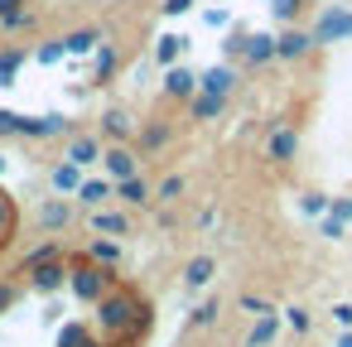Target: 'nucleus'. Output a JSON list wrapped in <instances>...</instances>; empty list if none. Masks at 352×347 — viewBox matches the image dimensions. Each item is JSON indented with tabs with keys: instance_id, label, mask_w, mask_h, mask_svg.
Listing matches in <instances>:
<instances>
[{
	"instance_id": "28",
	"label": "nucleus",
	"mask_w": 352,
	"mask_h": 347,
	"mask_svg": "<svg viewBox=\"0 0 352 347\" xmlns=\"http://www.w3.org/2000/svg\"><path fill=\"white\" fill-rule=\"evenodd\" d=\"M333 318H338V328H352V304H338Z\"/></svg>"
},
{
	"instance_id": "18",
	"label": "nucleus",
	"mask_w": 352,
	"mask_h": 347,
	"mask_svg": "<svg viewBox=\"0 0 352 347\" xmlns=\"http://www.w3.org/2000/svg\"><path fill=\"white\" fill-rule=\"evenodd\" d=\"M169 92H174V97H188V92H193V78H188V73H169Z\"/></svg>"
},
{
	"instance_id": "3",
	"label": "nucleus",
	"mask_w": 352,
	"mask_h": 347,
	"mask_svg": "<svg viewBox=\"0 0 352 347\" xmlns=\"http://www.w3.org/2000/svg\"><path fill=\"white\" fill-rule=\"evenodd\" d=\"M63 284H68V265L49 260V265L34 270V289H39V294H54V289H63Z\"/></svg>"
},
{
	"instance_id": "2",
	"label": "nucleus",
	"mask_w": 352,
	"mask_h": 347,
	"mask_svg": "<svg viewBox=\"0 0 352 347\" xmlns=\"http://www.w3.org/2000/svg\"><path fill=\"white\" fill-rule=\"evenodd\" d=\"M68 284H73L78 299L97 304V299L111 289V270H107V265H78V270H68Z\"/></svg>"
},
{
	"instance_id": "33",
	"label": "nucleus",
	"mask_w": 352,
	"mask_h": 347,
	"mask_svg": "<svg viewBox=\"0 0 352 347\" xmlns=\"http://www.w3.org/2000/svg\"><path fill=\"white\" fill-rule=\"evenodd\" d=\"M15 5H20V0H0V15L10 20V15H15Z\"/></svg>"
},
{
	"instance_id": "27",
	"label": "nucleus",
	"mask_w": 352,
	"mask_h": 347,
	"mask_svg": "<svg viewBox=\"0 0 352 347\" xmlns=\"http://www.w3.org/2000/svg\"><path fill=\"white\" fill-rule=\"evenodd\" d=\"M184 193V179H164V188H160V198H179Z\"/></svg>"
},
{
	"instance_id": "30",
	"label": "nucleus",
	"mask_w": 352,
	"mask_h": 347,
	"mask_svg": "<svg viewBox=\"0 0 352 347\" xmlns=\"http://www.w3.org/2000/svg\"><path fill=\"white\" fill-rule=\"evenodd\" d=\"M15 304V284H0V309H10Z\"/></svg>"
},
{
	"instance_id": "13",
	"label": "nucleus",
	"mask_w": 352,
	"mask_h": 347,
	"mask_svg": "<svg viewBox=\"0 0 352 347\" xmlns=\"http://www.w3.org/2000/svg\"><path fill=\"white\" fill-rule=\"evenodd\" d=\"M318 34H323V39H338V34H352V20H342V15H328Z\"/></svg>"
},
{
	"instance_id": "21",
	"label": "nucleus",
	"mask_w": 352,
	"mask_h": 347,
	"mask_svg": "<svg viewBox=\"0 0 352 347\" xmlns=\"http://www.w3.org/2000/svg\"><path fill=\"white\" fill-rule=\"evenodd\" d=\"M217 318V304H203V309H193V328H208Z\"/></svg>"
},
{
	"instance_id": "36",
	"label": "nucleus",
	"mask_w": 352,
	"mask_h": 347,
	"mask_svg": "<svg viewBox=\"0 0 352 347\" xmlns=\"http://www.w3.org/2000/svg\"><path fill=\"white\" fill-rule=\"evenodd\" d=\"M0 169H6V159H0Z\"/></svg>"
},
{
	"instance_id": "15",
	"label": "nucleus",
	"mask_w": 352,
	"mask_h": 347,
	"mask_svg": "<svg viewBox=\"0 0 352 347\" xmlns=\"http://www.w3.org/2000/svg\"><path fill=\"white\" fill-rule=\"evenodd\" d=\"M68 217H73V212H68V203H49V208H44V227H63Z\"/></svg>"
},
{
	"instance_id": "9",
	"label": "nucleus",
	"mask_w": 352,
	"mask_h": 347,
	"mask_svg": "<svg viewBox=\"0 0 352 347\" xmlns=\"http://www.w3.org/2000/svg\"><path fill=\"white\" fill-rule=\"evenodd\" d=\"M289 155H294V135L289 131H275L270 135V159H289Z\"/></svg>"
},
{
	"instance_id": "14",
	"label": "nucleus",
	"mask_w": 352,
	"mask_h": 347,
	"mask_svg": "<svg viewBox=\"0 0 352 347\" xmlns=\"http://www.w3.org/2000/svg\"><path fill=\"white\" fill-rule=\"evenodd\" d=\"M92 155H97V140H73V150H68V159H73V164H87Z\"/></svg>"
},
{
	"instance_id": "16",
	"label": "nucleus",
	"mask_w": 352,
	"mask_h": 347,
	"mask_svg": "<svg viewBox=\"0 0 352 347\" xmlns=\"http://www.w3.org/2000/svg\"><path fill=\"white\" fill-rule=\"evenodd\" d=\"M116 256H121L116 241H97V246H92V260H97V265H116Z\"/></svg>"
},
{
	"instance_id": "19",
	"label": "nucleus",
	"mask_w": 352,
	"mask_h": 347,
	"mask_svg": "<svg viewBox=\"0 0 352 347\" xmlns=\"http://www.w3.org/2000/svg\"><path fill=\"white\" fill-rule=\"evenodd\" d=\"M304 44H309L304 34H285V39H280V54H304Z\"/></svg>"
},
{
	"instance_id": "32",
	"label": "nucleus",
	"mask_w": 352,
	"mask_h": 347,
	"mask_svg": "<svg viewBox=\"0 0 352 347\" xmlns=\"http://www.w3.org/2000/svg\"><path fill=\"white\" fill-rule=\"evenodd\" d=\"M6 232H10V208L0 203V236H6Z\"/></svg>"
},
{
	"instance_id": "7",
	"label": "nucleus",
	"mask_w": 352,
	"mask_h": 347,
	"mask_svg": "<svg viewBox=\"0 0 352 347\" xmlns=\"http://www.w3.org/2000/svg\"><path fill=\"white\" fill-rule=\"evenodd\" d=\"M92 227H97V232H111V236H126V227H131V222H126L121 212H97V217H92Z\"/></svg>"
},
{
	"instance_id": "1",
	"label": "nucleus",
	"mask_w": 352,
	"mask_h": 347,
	"mask_svg": "<svg viewBox=\"0 0 352 347\" xmlns=\"http://www.w3.org/2000/svg\"><path fill=\"white\" fill-rule=\"evenodd\" d=\"M135 313H140V304L131 299V294H102L97 299V328L102 333H131V323H135Z\"/></svg>"
},
{
	"instance_id": "4",
	"label": "nucleus",
	"mask_w": 352,
	"mask_h": 347,
	"mask_svg": "<svg viewBox=\"0 0 352 347\" xmlns=\"http://www.w3.org/2000/svg\"><path fill=\"white\" fill-rule=\"evenodd\" d=\"M208 280H212V256H193L188 270H184V284H188V289H203Z\"/></svg>"
},
{
	"instance_id": "23",
	"label": "nucleus",
	"mask_w": 352,
	"mask_h": 347,
	"mask_svg": "<svg viewBox=\"0 0 352 347\" xmlns=\"http://www.w3.org/2000/svg\"><path fill=\"white\" fill-rule=\"evenodd\" d=\"M285 318H289V328H299V333H309V313H304V309H285Z\"/></svg>"
},
{
	"instance_id": "22",
	"label": "nucleus",
	"mask_w": 352,
	"mask_h": 347,
	"mask_svg": "<svg viewBox=\"0 0 352 347\" xmlns=\"http://www.w3.org/2000/svg\"><path fill=\"white\" fill-rule=\"evenodd\" d=\"M107 198V183H82V203H102Z\"/></svg>"
},
{
	"instance_id": "29",
	"label": "nucleus",
	"mask_w": 352,
	"mask_h": 347,
	"mask_svg": "<svg viewBox=\"0 0 352 347\" xmlns=\"http://www.w3.org/2000/svg\"><path fill=\"white\" fill-rule=\"evenodd\" d=\"M241 309H246V313H270V309H265L256 294H246V299H241Z\"/></svg>"
},
{
	"instance_id": "20",
	"label": "nucleus",
	"mask_w": 352,
	"mask_h": 347,
	"mask_svg": "<svg viewBox=\"0 0 352 347\" xmlns=\"http://www.w3.org/2000/svg\"><path fill=\"white\" fill-rule=\"evenodd\" d=\"M193 111H198V116H217V111H222V97H198Z\"/></svg>"
},
{
	"instance_id": "34",
	"label": "nucleus",
	"mask_w": 352,
	"mask_h": 347,
	"mask_svg": "<svg viewBox=\"0 0 352 347\" xmlns=\"http://www.w3.org/2000/svg\"><path fill=\"white\" fill-rule=\"evenodd\" d=\"M338 347H352V333H347V337H338Z\"/></svg>"
},
{
	"instance_id": "35",
	"label": "nucleus",
	"mask_w": 352,
	"mask_h": 347,
	"mask_svg": "<svg viewBox=\"0 0 352 347\" xmlns=\"http://www.w3.org/2000/svg\"><path fill=\"white\" fill-rule=\"evenodd\" d=\"M87 347H102V342H87Z\"/></svg>"
},
{
	"instance_id": "10",
	"label": "nucleus",
	"mask_w": 352,
	"mask_h": 347,
	"mask_svg": "<svg viewBox=\"0 0 352 347\" xmlns=\"http://www.w3.org/2000/svg\"><path fill=\"white\" fill-rule=\"evenodd\" d=\"M87 342H92V337H87L82 323H68V328L58 333V347H87Z\"/></svg>"
},
{
	"instance_id": "31",
	"label": "nucleus",
	"mask_w": 352,
	"mask_h": 347,
	"mask_svg": "<svg viewBox=\"0 0 352 347\" xmlns=\"http://www.w3.org/2000/svg\"><path fill=\"white\" fill-rule=\"evenodd\" d=\"M188 5H193V0H169V5H164V10H169V15H184Z\"/></svg>"
},
{
	"instance_id": "12",
	"label": "nucleus",
	"mask_w": 352,
	"mask_h": 347,
	"mask_svg": "<svg viewBox=\"0 0 352 347\" xmlns=\"http://www.w3.org/2000/svg\"><path fill=\"white\" fill-rule=\"evenodd\" d=\"M116 188H121V198H126V203H150V198H145V183H140L135 174H131V179H121Z\"/></svg>"
},
{
	"instance_id": "17",
	"label": "nucleus",
	"mask_w": 352,
	"mask_h": 347,
	"mask_svg": "<svg viewBox=\"0 0 352 347\" xmlns=\"http://www.w3.org/2000/svg\"><path fill=\"white\" fill-rule=\"evenodd\" d=\"M275 337V318H261L256 328H251V347H261V342H270Z\"/></svg>"
},
{
	"instance_id": "8",
	"label": "nucleus",
	"mask_w": 352,
	"mask_h": 347,
	"mask_svg": "<svg viewBox=\"0 0 352 347\" xmlns=\"http://www.w3.org/2000/svg\"><path fill=\"white\" fill-rule=\"evenodd\" d=\"M78 169H82V164H73V159H68V164H58V169H54V188H63V193H68V188H78V179H82Z\"/></svg>"
},
{
	"instance_id": "6",
	"label": "nucleus",
	"mask_w": 352,
	"mask_h": 347,
	"mask_svg": "<svg viewBox=\"0 0 352 347\" xmlns=\"http://www.w3.org/2000/svg\"><path fill=\"white\" fill-rule=\"evenodd\" d=\"M203 87H208V97H227V92H232V73H227V68H212V73L203 78Z\"/></svg>"
},
{
	"instance_id": "26",
	"label": "nucleus",
	"mask_w": 352,
	"mask_h": 347,
	"mask_svg": "<svg viewBox=\"0 0 352 347\" xmlns=\"http://www.w3.org/2000/svg\"><path fill=\"white\" fill-rule=\"evenodd\" d=\"M107 131H116V135H126V131H131V121H126V116L116 111V116H107Z\"/></svg>"
},
{
	"instance_id": "25",
	"label": "nucleus",
	"mask_w": 352,
	"mask_h": 347,
	"mask_svg": "<svg viewBox=\"0 0 352 347\" xmlns=\"http://www.w3.org/2000/svg\"><path fill=\"white\" fill-rule=\"evenodd\" d=\"M275 49H270V39H251V58H270Z\"/></svg>"
},
{
	"instance_id": "11",
	"label": "nucleus",
	"mask_w": 352,
	"mask_h": 347,
	"mask_svg": "<svg viewBox=\"0 0 352 347\" xmlns=\"http://www.w3.org/2000/svg\"><path fill=\"white\" fill-rule=\"evenodd\" d=\"M92 44H97V34H92V30H78V34H68V39H63V49H68V54H87Z\"/></svg>"
},
{
	"instance_id": "24",
	"label": "nucleus",
	"mask_w": 352,
	"mask_h": 347,
	"mask_svg": "<svg viewBox=\"0 0 352 347\" xmlns=\"http://www.w3.org/2000/svg\"><path fill=\"white\" fill-rule=\"evenodd\" d=\"M54 260V246H39L34 256H30V270H39V265H49Z\"/></svg>"
},
{
	"instance_id": "5",
	"label": "nucleus",
	"mask_w": 352,
	"mask_h": 347,
	"mask_svg": "<svg viewBox=\"0 0 352 347\" xmlns=\"http://www.w3.org/2000/svg\"><path fill=\"white\" fill-rule=\"evenodd\" d=\"M107 174L121 183V179H131V174H135V159H131L126 150H107Z\"/></svg>"
}]
</instances>
